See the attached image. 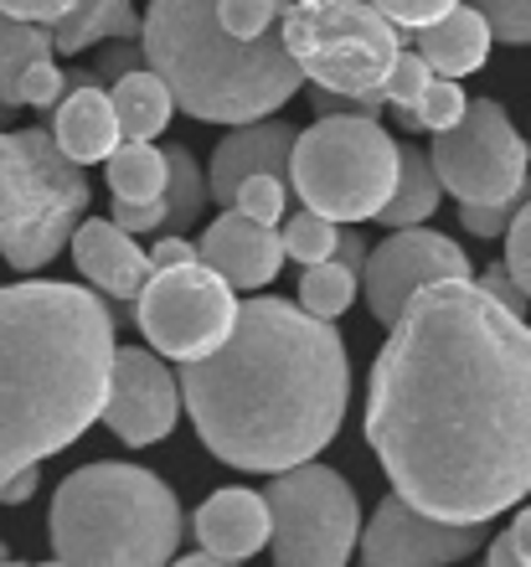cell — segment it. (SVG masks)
Segmentation results:
<instances>
[{
  "instance_id": "6da1fadb",
  "label": "cell",
  "mask_w": 531,
  "mask_h": 567,
  "mask_svg": "<svg viewBox=\"0 0 531 567\" xmlns=\"http://www.w3.org/2000/svg\"><path fill=\"white\" fill-rule=\"evenodd\" d=\"M367 444L392 491L443 522H490L531 495V326L480 279L408 299L371 361Z\"/></svg>"
},
{
  "instance_id": "7a4b0ae2",
  "label": "cell",
  "mask_w": 531,
  "mask_h": 567,
  "mask_svg": "<svg viewBox=\"0 0 531 567\" xmlns=\"http://www.w3.org/2000/svg\"><path fill=\"white\" fill-rule=\"evenodd\" d=\"M196 439L233 470L279 475L315 460L346 419L351 361L336 320L295 299H248L233 336L181 361Z\"/></svg>"
},
{
  "instance_id": "3957f363",
  "label": "cell",
  "mask_w": 531,
  "mask_h": 567,
  "mask_svg": "<svg viewBox=\"0 0 531 567\" xmlns=\"http://www.w3.org/2000/svg\"><path fill=\"white\" fill-rule=\"evenodd\" d=\"M114 357V310L93 289L52 279L0 289V485L104 419Z\"/></svg>"
},
{
  "instance_id": "277c9868",
  "label": "cell",
  "mask_w": 531,
  "mask_h": 567,
  "mask_svg": "<svg viewBox=\"0 0 531 567\" xmlns=\"http://www.w3.org/2000/svg\"><path fill=\"white\" fill-rule=\"evenodd\" d=\"M140 42L145 62L171 83L181 114L202 124L268 120L305 78L284 27L264 42H243L222 21V0H150Z\"/></svg>"
},
{
  "instance_id": "5b68a950",
  "label": "cell",
  "mask_w": 531,
  "mask_h": 567,
  "mask_svg": "<svg viewBox=\"0 0 531 567\" xmlns=\"http://www.w3.org/2000/svg\"><path fill=\"white\" fill-rule=\"evenodd\" d=\"M186 532L176 491L145 464L93 460L58 485L47 542L58 563H171Z\"/></svg>"
},
{
  "instance_id": "8992f818",
  "label": "cell",
  "mask_w": 531,
  "mask_h": 567,
  "mask_svg": "<svg viewBox=\"0 0 531 567\" xmlns=\"http://www.w3.org/2000/svg\"><path fill=\"white\" fill-rule=\"evenodd\" d=\"M89 217V176L52 130H0V258L47 269Z\"/></svg>"
},
{
  "instance_id": "52a82bcc",
  "label": "cell",
  "mask_w": 531,
  "mask_h": 567,
  "mask_svg": "<svg viewBox=\"0 0 531 567\" xmlns=\"http://www.w3.org/2000/svg\"><path fill=\"white\" fill-rule=\"evenodd\" d=\"M402 176V145L382 130V120L361 114H320L299 130L289 186L299 202L336 223H371L382 217Z\"/></svg>"
},
{
  "instance_id": "ba28073f",
  "label": "cell",
  "mask_w": 531,
  "mask_h": 567,
  "mask_svg": "<svg viewBox=\"0 0 531 567\" xmlns=\"http://www.w3.org/2000/svg\"><path fill=\"white\" fill-rule=\"evenodd\" d=\"M284 42L320 89L371 93L402 58V27L377 0H284Z\"/></svg>"
},
{
  "instance_id": "9c48e42d",
  "label": "cell",
  "mask_w": 531,
  "mask_h": 567,
  "mask_svg": "<svg viewBox=\"0 0 531 567\" xmlns=\"http://www.w3.org/2000/svg\"><path fill=\"white\" fill-rule=\"evenodd\" d=\"M274 511V563L289 567H336L361 547V506L336 470L305 460L268 480Z\"/></svg>"
},
{
  "instance_id": "30bf717a",
  "label": "cell",
  "mask_w": 531,
  "mask_h": 567,
  "mask_svg": "<svg viewBox=\"0 0 531 567\" xmlns=\"http://www.w3.org/2000/svg\"><path fill=\"white\" fill-rule=\"evenodd\" d=\"M237 310L243 305L233 299V284L222 279L207 258L155 269L145 295L134 299V320L145 330V341L171 361H196L217 351L233 336Z\"/></svg>"
},
{
  "instance_id": "8fae6325",
  "label": "cell",
  "mask_w": 531,
  "mask_h": 567,
  "mask_svg": "<svg viewBox=\"0 0 531 567\" xmlns=\"http://www.w3.org/2000/svg\"><path fill=\"white\" fill-rule=\"evenodd\" d=\"M433 165L455 202H527L531 150L496 99H470L455 130L433 135Z\"/></svg>"
},
{
  "instance_id": "7c38bea8",
  "label": "cell",
  "mask_w": 531,
  "mask_h": 567,
  "mask_svg": "<svg viewBox=\"0 0 531 567\" xmlns=\"http://www.w3.org/2000/svg\"><path fill=\"white\" fill-rule=\"evenodd\" d=\"M439 279H474L470 254L455 238L418 233V227H392V238L377 243L367 269H361V289H367L377 326H392L408 310V299Z\"/></svg>"
},
{
  "instance_id": "4fadbf2b",
  "label": "cell",
  "mask_w": 531,
  "mask_h": 567,
  "mask_svg": "<svg viewBox=\"0 0 531 567\" xmlns=\"http://www.w3.org/2000/svg\"><path fill=\"white\" fill-rule=\"evenodd\" d=\"M186 388L176 382V372L165 367L161 351H140L124 346L114 357V377H109V403H104V429L119 444L150 449L161 444L165 433L176 429Z\"/></svg>"
},
{
  "instance_id": "5bb4252c",
  "label": "cell",
  "mask_w": 531,
  "mask_h": 567,
  "mask_svg": "<svg viewBox=\"0 0 531 567\" xmlns=\"http://www.w3.org/2000/svg\"><path fill=\"white\" fill-rule=\"evenodd\" d=\"M486 547V522H443L392 491L361 526V563H459Z\"/></svg>"
},
{
  "instance_id": "9a60e30c",
  "label": "cell",
  "mask_w": 531,
  "mask_h": 567,
  "mask_svg": "<svg viewBox=\"0 0 531 567\" xmlns=\"http://www.w3.org/2000/svg\"><path fill=\"white\" fill-rule=\"evenodd\" d=\"M196 243H202V258H207L222 279L233 284V289H253V295L268 279H279L284 258H289L284 233H274V223H258V217H248V212H237V207L222 212Z\"/></svg>"
},
{
  "instance_id": "2e32d148",
  "label": "cell",
  "mask_w": 531,
  "mask_h": 567,
  "mask_svg": "<svg viewBox=\"0 0 531 567\" xmlns=\"http://www.w3.org/2000/svg\"><path fill=\"white\" fill-rule=\"evenodd\" d=\"M295 140L299 130L284 120H248L233 124V135L212 150V202L217 207H233L237 186L248 176H289V161H295Z\"/></svg>"
},
{
  "instance_id": "e0dca14e",
  "label": "cell",
  "mask_w": 531,
  "mask_h": 567,
  "mask_svg": "<svg viewBox=\"0 0 531 567\" xmlns=\"http://www.w3.org/2000/svg\"><path fill=\"white\" fill-rule=\"evenodd\" d=\"M73 264L78 274L104 289L109 299H140L145 284L155 279V258L130 238V227H119L114 217H83L73 233Z\"/></svg>"
},
{
  "instance_id": "ac0fdd59",
  "label": "cell",
  "mask_w": 531,
  "mask_h": 567,
  "mask_svg": "<svg viewBox=\"0 0 531 567\" xmlns=\"http://www.w3.org/2000/svg\"><path fill=\"white\" fill-rule=\"evenodd\" d=\"M192 532L217 563L258 557L268 542H274V511H268V495L243 491V485L207 495L192 516Z\"/></svg>"
},
{
  "instance_id": "d6986e66",
  "label": "cell",
  "mask_w": 531,
  "mask_h": 567,
  "mask_svg": "<svg viewBox=\"0 0 531 567\" xmlns=\"http://www.w3.org/2000/svg\"><path fill=\"white\" fill-rule=\"evenodd\" d=\"M47 114H52V109H47ZM52 135H58V145L68 150L78 165L109 161V155L124 145V124H119L114 93H109L104 83L73 78V93H62L58 114H52Z\"/></svg>"
},
{
  "instance_id": "ffe728a7",
  "label": "cell",
  "mask_w": 531,
  "mask_h": 567,
  "mask_svg": "<svg viewBox=\"0 0 531 567\" xmlns=\"http://www.w3.org/2000/svg\"><path fill=\"white\" fill-rule=\"evenodd\" d=\"M490 42H496V27L486 21L480 6L459 0L449 16H439L433 27L418 31V52L433 62V73L443 78H470L486 68L490 58Z\"/></svg>"
},
{
  "instance_id": "44dd1931",
  "label": "cell",
  "mask_w": 531,
  "mask_h": 567,
  "mask_svg": "<svg viewBox=\"0 0 531 567\" xmlns=\"http://www.w3.org/2000/svg\"><path fill=\"white\" fill-rule=\"evenodd\" d=\"M104 37H145V21L134 16V0H78L68 16L52 21V42H58L62 58H78L99 47Z\"/></svg>"
},
{
  "instance_id": "7402d4cb",
  "label": "cell",
  "mask_w": 531,
  "mask_h": 567,
  "mask_svg": "<svg viewBox=\"0 0 531 567\" xmlns=\"http://www.w3.org/2000/svg\"><path fill=\"white\" fill-rule=\"evenodd\" d=\"M109 93H114L124 140H155L165 124H171V109H181L176 93H171V83H165L150 62H145V68H134V73H124Z\"/></svg>"
},
{
  "instance_id": "603a6c76",
  "label": "cell",
  "mask_w": 531,
  "mask_h": 567,
  "mask_svg": "<svg viewBox=\"0 0 531 567\" xmlns=\"http://www.w3.org/2000/svg\"><path fill=\"white\" fill-rule=\"evenodd\" d=\"M439 202H443V176H439V165H433V150L402 145L398 192H392V202L382 207L377 223H387V227H423L428 217L439 212Z\"/></svg>"
},
{
  "instance_id": "cb8c5ba5",
  "label": "cell",
  "mask_w": 531,
  "mask_h": 567,
  "mask_svg": "<svg viewBox=\"0 0 531 567\" xmlns=\"http://www.w3.org/2000/svg\"><path fill=\"white\" fill-rule=\"evenodd\" d=\"M58 52L52 27L47 21H21V16L0 11V99L11 109H21V78L31 62H42Z\"/></svg>"
},
{
  "instance_id": "d4e9b609",
  "label": "cell",
  "mask_w": 531,
  "mask_h": 567,
  "mask_svg": "<svg viewBox=\"0 0 531 567\" xmlns=\"http://www.w3.org/2000/svg\"><path fill=\"white\" fill-rule=\"evenodd\" d=\"M104 165H109V192L124 196V202H155V196H165L171 150H155L150 140H124Z\"/></svg>"
},
{
  "instance_id": "484cf974",
  "label": "cell",
  "mask_w": 531,
  "mask_h": 567,
  "mask_svg": "<svg viewBox=\"0 0 531 567\" xmlns=\"http://www.w3.org/2000/svg\"><path fill=\"white\" fill-rule=\"evenodd\" d=\"M165 202H171V217H165V233H192L202 223V212L212 202V176H202V165L186 145H171V181H165Z\"/></svg>"
},
{
  "instance_id": "4316f807",
  "label": "cell",
  "mask_w": 531,
  "mask_h": 567,
  "mask_svg": "<svg viewBox=\"0 0 531 567\" xmlns=\"http://www.w3.org/2000/svg\"><path fill=\"white\" fill-rule=\"evenodd\" d=\"M356 289H361V269H351L346 258H325V264H310L305 279H299V305L336 320V315L351 310Z\"/></svg>"
},
{
  "instance_id": "83f0119b",
  "label": "cell",
  "mask_w": 531,
  "mask_h": 567,
  "mask_svg": "<svg viewBox=\"0 0 531 567\" xmlns=\"http://www.w3.org/2000/svg\"><path fill=\"white\" fill-rule=\"evenodd\" d=\"M284 233V248H289V258L295 264H325V258H336V243H340V223L336 217H325V212L315 207H299L295 217H284L279 223Z\"/></svg>"
},
{
  "instance_id": "f1b7e54d",
  "label": "cell",
  "mask_w": 531,
  "mask_h": 567,
  "mask_svg": "<svg viewBox=\"0 0 531 567\" xmlns=\"http://www.w3.org/2000/svg\"><path fill=\"white\" fill-rule=\"evenodd\" d=\"M289 196H295V186H289V176H248L243 186H237V212H248V217H258V223H274L279 227L284 217H289Z\"/></svg>"
},
{
  "instance_id": "f546056e",
  "label": "cell",
  "mask_w": 531,
  "mask_h": 567,
  "mask_svg": "<svg viewBox=\"0 0 531 567\" xmlns=\"http://www.w3.org/2000/svg\"><path fill=\"white\" fill-rule=\"evenodd\" d=\"M464 109H470V99H464V89H459V78H443L433 73V83H428V93L418 99V114H423V130H455L459 120H464Z\"/></svg>"
},
{
  "instance_id": "4dcf8cb0",
  "label": "cell",
  "mask_w": 531,
  "mask_h": 567,
  "mask_svg": "<svg viewBox=\"0 0 531 567\" xmlns=\"http://www.w3.org/2000/svg\"><path fill=\"white\" fill-rule=\"evenodd\" d=\"M428 83H433V62L423 52H402L392 62V73L382 78V93H387V104H418L428 93Z\"/></svg>"
},
{
  "instance_id": "1f68e13d",
  "label": "cell",
  "mask_w": 531,
  "mask_h": 567,
  "mask_svg": "<svg viewBox=\"0 0 531 567\" xmlns=\"http://www.w3.org/2000/svg\"><path fill=\"white\" fill-rule=\"evenodd\" d=\"M486 11V21L496 27V42L527 47L531 42V0H470Z\"/></svg>"
},
{
  "instance_id": "d6a6232c",
  "label": "cell",
  "mask_w": 531,
  "mask_h": 567,
  "mask_svg": "<svg viewBox=\"0 0 531 567\" xmlns=\"http://www.w3.org/2000/svg\"><path fill=\"white\" fill-rule=\"evenodd\" d=\"M521 202H459V227L474 238H506L517 223Z\"/></svg>"
},
{
  "instance_id": "836d02e7",
  "label": "cell",
  "mask_w": 531,
  "mask_h": 567,
  "mask_svg": "<svg viewBox=\"0 0 531 567\" xmlns=\"http://www.w3.org/2000/svg\"><path fill=\"white\" fill-rule=\"evenodd\" d=\"M62 93H68V73H62L52 58L31 62L27 78H21V109H58Z\"/></svg>"
},
{
  "instance_id": "e575fe53",
  "label": "cell",
  "mask_w": 531,
  "mask_h": 567,
  "mask_svg": "<svg viewBox=\"0 0 531 567\" xmlns=\"http://www.w3.org/2000/svg\"><path fill=\"white\" fill-rule=\"evenodd\" d=\"M134 68H145V42H140V37H119V47H109L104 58H99V68H93V73H78V78L109 83V89H114L119 78L134 73Z\"/></svg>"
},
{
  "instance_id": "d590c367",
  "label": "cell",
  "mask_w": 531,
  "mask_h": 567,
  "mask_svg": "<svg viewBox=\"0 0 531 567\" xmlns=\"http://www.w3.org/2000/svg\"><path fill=\"white\" fill-rule=\"evenodd\" d=\"M392 21H398L402 31H423V27H433L439 16H449L459 6V0H377Z\"/></svg>"
},
{
  "instance_id": "8d00e7d4",
  "label": "cell",
  "mask_w": 531,
  "mask_h": 567,
  "mask_svg": "<svg viewBox=\"0 0 531 567\" xmlns=\"http://www.w3.org/2000/svg\"><path fill=\"white\" fill-rule=\"evenodd\" d=\"M506 264H511V274L521 279V289L531 295V196L521 202L517 223H511V233H506Z\"/></svg>"
},
{
  "instance_id": "74e56055",
  "label": "cell",
  "mask_w": 531,
  "mask_h": 567,
  "mask_svg": "<svg viewBox=\"0 0 531 567\" xmlns=\"http://www.w3.org/2000/svg\"><path fill=\"white\" fill-rule=\"evenodd\" d=\"M165 217H171L165 196H155V202H124V196H114V223L130 227V233H165Z\"/></svg>"
},
{
  "instance_id": "f35d334b",
  "label": "cell",
  "mask_w": 531,
  "mask_h": 567,
  "mask_svg": "<svg viewBox=\"0 0 531 567\" xmlns=\"http://www.w3.org/2000/svg\"><path fill=\"white\" fill-rule=\"evenodd\" d=\"M480 284H486V289H490V295H496V299H501V305H511V310H517V315H527L531 295H527V289H521V279H517V274H511V264H506V258H501V264H490V269L480 274Z\"/></svg>"
},
{
  "instance_id": "ab89813d",
  "label": "cell",
  "mask_w": 531,
  "mask_h": 567,
  "mask_svg": "<svg viewBox=\"0 0 531 567\" xmlns=\"http://www.w3.org/2000/svg\"><path fill=\"white\" fill-rule=\"evenodd\" d=\"M150 258H155V269L192 264V258H202V243H186V233H161V243L150 248Z\"/></svg>"
},
{
  "instance_id": "60d3db41",
  "label": "cell",
  "mask_w": 531,
  "mask_h": 567,
  "mask_svg": "<svg viewBox=\"0 0 531 567\" xmlns=\"http://www.w3.org/2000/svg\"><path fill=\"white\" fill-rule=\"evenodd\" d=\"M78 0H0V11H11V16H21V21H58V16H68Z\"/></svg>"
},
{
  "instance_id": "b9f144b4",
  "label": "cell",
  "mask_w": 531,
  "mask_h": 567,
  "mask_svg": "<svg viewBox=\"0 0 531 567\" xmlns=\"http://www.w3.org/2000/svg\"><path fill=\"white\" fill-rule=\"evenodd\" d=\"M37 491H42V475H37V464H27V470H16V475L0 485V506H27Z\"/></svg>"
},
{
  "instance_id": "7bdbcfd3",
  "label": "cell",
  "mask_w": 531,
  "mask_h": 567,
  "mask_svg": "<svg viewBox=\"0 0 531 567\" xmlns=\"http://www.w3.org/2000/svg\"><path fill=\"white\" fill-rule=\"evenodd\" d=\"M486 563H496V567H506V563H521V542H517V526L506 532V537H496L486 547Z\"/></svg>"
},
{
  "instance_id": "ee69618b",
  "label": "cell",
  "mask_w": 531,
  "mask_h": 567,
  "mask_svg": "<svg viewBox=\"0 0 531 567\" xmlns=\"http://www.w3.org/2000/svg\"><path fill=\"white\" fill-rule=\"evenodd\" d=\"M336 258H346L351 269H367L371 248H367V243H361V233H340V243H336Z\"/></svg>"
},
{
  "instance_id": "f6af8a7d",
  "label": "cell",
  "mask_w": 531,
  "mask_h": 567,
  "mask_svg": "<svg viewBox=\"0 0 531 567\" xmlns=\"http://www.w3.org/2000/svg\"><path fill=\"white\" fill-rule=\"evenodd\" d=\"M511 526H517V542H521V563H531V506L521 511Z\"/></svg>"
},
{
  "instance_id": "bcb514c9",
  "label": "cell",
  "mask_w": 531,
  "mask_h": 567,
  "mask_svg": "<svg viewBox=\"0 0 531 567\" xmlns=\"http://www.w3.org/2000/svg\"><path fill=\"white\" fill-rule=\"evenodd\" d=\"M11 114H16V109H11V104H6V99H0V124L11 120Z\"/></svg>"
},
{
  "instance_id": "7dc6e473",
  "label": "cell",
  "mask_w": 531,
  "mask_h": 567,
  "mask_svg": "<svg viewBox=\"0 0 531 567\" xmlns=\"http://www.w3.org/2000/svg\"><path fill=\"white\" fill-rule=\"evenodd\" d=\"M0 563H11V547H6V542H0Z\"/></svg>"
}]
</instances>
